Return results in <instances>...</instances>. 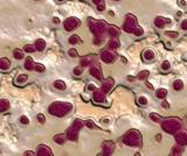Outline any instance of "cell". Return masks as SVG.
Listing matches in <instances>:
<instances>
[{
	"label": "cell",
	"instance_id": "38",
	"mask_svg": "<svg viewBox=\"0 0 187 156\" xmlns=\"http://www.w3.org/2000/svg\"><path fill=\"white\" fill-rule=\"evenodd\" d=\"M150 118L153 120L154 122H162V119H160V117L158 114H156V113H151L150 114Z\"/></svg>",
	"mask_w": 187,
	"mask_h": 156
},
{
	"label": "cell",
	"instance_id": "35",
	"mask_svg": "<svg viewBox=\"0 0 187 156\" xmlns=\"http://www.w3.org/2000/svg\"><path fill=\"white\" fill-rule=\"evenodd\" d=\"M73 72H74L75 76H81V75L83 74V66H82V65L76 66V68L74 69V71H73Z\"/></svg>",
	"mask_w": 187,
	"mask_h": 156
},
{
	"label": "cell",
	"instance_id": "14",
	"mask_svg": "<svg viewBox=\"0 0 187 156\" xmlns=\"http://www.w3.org/2000/svg\"><path fill=\"white\" fill-rule=\"evenodd\" d=\"M171 25V20L170 19H166V18H162V17H157L156 20H154V26L157 28H165V26Z\"/></svg>",
	"mask_w": 187,
	"mask_h": 156
},
{
	"label": "cell",
	"instance_id": "12",
	"mask_svg": "<svg viewBox=\"0 0 187 156\" xmlns=\"http://www.w3.org/2000/svg\"><path fill=\"white\" fill-rule=\"evenodd\" d=\"M105 95L103 91H95L92 96V101L96 104H105Z\"/></svg>",
	"mask_w": 187,
	"mask_h": 156
},
{
	"label": "cell",
	"instance_id": "53",
	"mask_svg": "<svg viewBox=\"0 0 187 156\" xmlns=\"http://www.w3.org/2000/svg\"><path fill=\"white\" fill-rule=\"evenodd\" d=\"M25 155H34V153L30 152V150H27V152H25Z\"/></svg>",
	"mask_w": 187,
	"mask_h": 156
},
{
	"label": "cell",
	"instance_id": "43",
	"mask_svg": "<svg viewBox=\"0 0 187 156\" xmlns=\"http://www.w3.org/2000/svg\"><path fill=\"white\" fill-rule=\"evenodd\" d=\"M36 119H37V121H39L40 123H45V122H46V118H45V115L41 114V113L36 115Z\"/></svg>",
	"mask_w": 187,
	"mask_h": 156
},
{
	"label": "cell",
	"instance_id": "42",
	"mask_svg": "<svg viewBox=\"0 0 187 156\" xmlns=\"http://www.w3.org/2000/svg\"><path fill=\"white\" fill-rule=\"evenodd\" d=\"M68 54H69V56H70V57H77V56H79L77 50L75 49V48H71V49L68 50Z\"/></svg>",
	"mask_w": 187,
	"mask_h": 156
},
{
	"label": "cell",
	"instance_id": "22",
	"mask_svg": "<svg viewBox=\"0 0 187 156\" xmlns=\"http://www.w3.org/2000/svg\"><path fill=\"white\" fill-rule=\"evenodd\" d=\"M34 45L36 47V50L37 51H43L45 48H46V41L45 40H42V39H37Z\"/></svg>",
	"mask_w": 187,
	"mask_h": 156
},
{
	"label": "cell",
	"instance_id": "11",
	"mask_svg": "<svg viewBox=\"0 0 187 156\" xmlns=\"http://www.w3.org/2000/svg\"><path fill=\"white\" fill-rule=\"evenodd\" d=\"M90 75L94 76V78L98 79V81H103V75H102V70L98 64L90 66Z\"/></svg>",
	"mask_w": 187,
	"mask_h": 156
},
{
	"label": "cell",
	"instance_id": "2",
	"mask_svg": "<svg viewBox=\"0 0 187 156\" xmlns=\"http://www.w3.org/2000/svg\"><path fill=\"white\" fill-rule=\"evenodd\" d=\"M123 142H124L128 147H136L139 148L141 147V134L137 129H130L125 133L124 138H123Z\"/></svg>",
	"mask_w": 187,
	"mask_h": 156
},
{
	"label": "cell",
	"instance_id": "54",
	"mask_svg": "<svg viewBox=\"0 0 187 156\" xmlns=\"http://www.w3.org/2000/svg\"><path fill=\"white\" fill-rule=\"evenodd\" d=\"M128 81H129V82H133V81H135V77H132V76H129V77H128Z\"/></svg>",
	"mask_w": 187,
	"mask_h": 156
},
{
	"label": "cell",
	"instance_id": "26",
	"mask_svg": "<svg viewBox=\"0 0 187 156\" xmlns=\"http://www.w3.org/2000/svg\"><path fill=\"white\" fill-rule=\"evenodd\" d=\"M25 50H21V49H14L13 50V56L15 60H22L25 57V54H24Z\"/></svg>",
	"mask_w": 187,
	"mask_h": 156
},
{
	"label": "cell",
	"instance_id": "7",
	"mask_svg": "<svg viewBox=\"0 0 187 156\" xmlns=\"http://www.w3.org/2000/svg\"><path fill=\"white\" fill-rule=\"evenodd\" d=\"M81 21L75 17H70V18H67L66 21L63 22V27L66 29L67 32H73L74 29H76L80 26Z\"/></svg>",
	"mask_w": 187,
	"mask_h": 156
},
{
	"label": "cell",
	"instance_id": "56",
	"mask_svg": "<svg viewBox=\"0 0 187 156\" xmlns=\"http://www.w3.org/2000/svg\"><path fill=\"white\" fill-rule=\"evenodd\" d=\"M156 140H157V141H160V140H162V135H160V134H159V135H156Z\"/></svg>",
	"mask_w": 187,
	"mask_h": 156
},
{
	"label": "cell",
	"instance_id": "19",
	"mask_svg": "<svg viewBox=\"0 0 187 156\" xmlns=\"http://www.w3.org/2000/svg\"><path fill=\"white\" fill-rule=\"evenodd\" d=\"M11 68V62H9L8 58L6 57H3L0 60V69L6 71V70H8Z\"/></svg>",
	"mask_w": 187,
	"mask_h": 156
},
{
	"label": "cell",
	"instance_id": "50",
	"mask_svg": "<svg viewBox=\"0 0 187 156\" xmlns=\"http://www.w3.org/2000/svg\"><path fill=\"white\" fill-rule=\"evenodd\" d=\"M53 22H54L55 25H58L60 23V19L58 18H53Z\"/></svg>",
	"mask_w": 187,
	"mask_h": 156
},
{
	"label": "cell",
	"instance_id": "16",
	"mask_svg": "<svg viewBox=\"0 0 187 156\" xmlns=\"http://www.w3.org/2000/svg\"><path fill=\"white\" fill-rule=\"evenodd\" d=\"M94 60H95V56H84V57H82L80 60V65H82L83 68L91 65Z\"/></svg>",
	"mask_w": 187,
	"mask_h": 156
},
{
	"label": "cell",
	"instance_id": "30",
	"mask_svg": "<svg viewBox=\"0 0 187 156\" xmlns=\"http://www.w3.org/2000/svg\"><path fill=\"white\" fill-rule=\"evenodd\" d=\"M156 95H157V98L165 99L167 97V90L166 89H159V90L156 92Z\"/></svg>",
	"mask_w": 187,
	"mask_h": 156
},
{
	"label": "cell",
	"instance_id": "40",
	"mask_svg": "<svg viewBox=\"0 0 187 156\" xmlns=\"http://www.w3.org/2000/svg\"><path fill=\"white\" fill-rule=\"evenodd\" d=\"M85 126L88 128H90V129H94V128H97V126L95 125V122L92 121V120H87L85 121Z\"/></svg>",
	"mask_w": 187,
	"mask_h": 156
},
{
	"label": "cell",
	"instance_id": "34",
	"mask_svg": "<svg viewBox=\"0 0 187 156\" xmlns=\"http://www.w3.org/2000/svg\"><path fill=\"white\" fill-rule=\"evenodd\" d=\"M35 71H37V72H45V71H46V66L43 65V64H41V63H36V64H35Z\"/></svg>",
	"mask_w": 187,
	"mask_h": 156
},
{
	"label": "cell",
	"instance_id": "20",
	"mask_svg": "<svg viewBox=\"0 0 187 156\" xmlns=\"http://www.w3.org/2000/svg\"><path fill=\"white\" fill-rule=\"evenodd\" d=\"M9 107H11V103H9V100L7 99H1L0 100V112H6L7 110H9Z\"/></svg>",
	"mask_w": 187,
	"mask_h": 156
},
{
	"label": "cell",
	"instance_id": "1",
	"mask_svg": "<svg viewBox=\"0 0 187 156\" xmlns=\"http://www.w3.org/2000/svg\"><path fill=\"white\" fill-rule=\"evenodd\" d=\"M73 105L70 103H66V101H54L53 104H50L48 111L54 117H64L66 114H68L71 111Z\"/></svg>",
	"mask_w": 187,
	"mask_h": 156
},
{
	"label": "cell",
	"instance_id": "47",
	"mask_svg": "<svg viewBox=\"0 0 187 156\" xmlns=\"http://www.w3.org/2000/svg\"><path fill=\"white\" fill-rule=\"evenodd\" d=\"M181 29H184V30H187V19L181 22Z\"/></svg>",
	"mask_w": 187,
	"mask_h": 156
},
{
	"label": "cell",
	"instance_id": "48",
	"mask_svg": "<svg viewBox=\"0 0 187 156\" xmlns=\"http://www.w3.org/2000/svg\"><path fill=\"white\" fill-rule=\"evenodd\" d=\"M87 89H88V91H95L96 90V86L94 85V84H89Z\"/></svg>",
	"mask_w": 187,
	"mask_h": 156
},
{
	"label": "cell",
	"instance_id": "18",
	"mask_svg": "<svg viewBox=\"0 0 187 156\" xmlns=\"http://www.w3.org/2000/svg\"><path fill=\"white\" fill-rule=\"evenodd\" d=\"M154 57H156V55H154L153 50L151 49H146L144 50V53H143V58L145 60V61H153Z\"/></svg>",
	"mask_w": 187,
	"mask_h": 156
},
{
	"label": "cell",
	"instance_id": "44",
	"mask_svg": "<svg viewBox=\"0 0 187 156\" xmlns=\"http://www.w3.org/2000/svg\"><path fill=\"white\" fill-rule=\"evenodd\" d=\"M20 122L22 123V125H28V123H29L28 117H26V115H22V117L20 118Z\"/></svg>",
	"mask_w": 187,
	"mask_h": 156
},
{
	"label": "cell",
	"instance_id": "10",
	"mask_svg": "<svg viewBox=\"0 0 187 156\" xmlns=\"http://www.w3.org/2000/svg\"><path fill=\"white\" fill-rule=\"evenodd\" d=\"M37 156H53V152L49 147H47L45 144H41L36 148V153Z\"/></svg>",
	"mask_w": 187,
	"mask_h": 156
},
{
	"label": "cell",
	"instance_id": "46",
	"mask_svg": "<svg viewBox=\"0 0 187 156\" xmlns=\"http://www.w3.org/2000/svg\"><path fill=\"white\" fill-rule=\"evenodd\" d=\"M102 40H103V37H97V36H95V39H94V43L95 44H101V42H102Z\"/></svg>",
	"mask_w": 187,
	"mask_h": 156
},
{
	"label": "cell",
	"instance_id": "28",
	"mask_svg": "<svg viewBox=\"0 0 187 156\" xmlns=\"http://www.w3.org/2000/svg\"><path fill=\"white\" fill-rule=\"evenodd\" d=\"M173 89H174V91H181L184 89V83L183 81H180V79H177V81H174V83H173Z\"/></svg>",
	"mask_w": 187,
	"mask_h": 156
},
{
	"label": "cell",
	"instance_id": "9",
	"mask_svg": "<svg viewBox=\"0 0 187 156\" xmlns=\"http://www.w3.org/2000/svg\"><path fill=\"white\" fill-rule=\"evenodd\" d=\"M115 150V144L111 141H105L102 144V154L103 155H112V153Z\"/></svg>",
	"mask_w": 187,
	"mask_h": 156
},
{
	"label": "cell",
	"instance_id": "36",
	"mask_svg": "<svg viewBox=\"0 0 187 156\" xmlns=\"http://www.w3.org/2000/svg\"><path fill=\"white\" fill-rule=\"evenodd\" d=\"M165 35L168 37H173V39H175V37L179 36V33L178 32H174V30H167V32H165Z\"/></svg>",
	"mask_w": 187,
	"mask_h": 156
},
{
	"label": "cell",
	"instance_id": "57",
	"mask_svg": "<svg viewBox=\"0 0 187 156\" xmlns=\"http://www.w3.org/2000/svg\"><path fill=\"white\" fill-rule=\"evenodd\" d=\"M180 5H181V6H186V3H185L184 0H181V1H180Z\"/></svg>",
	"mask_w": 187,
	"mask_h": 156
},
{
	"label": "cell",
	"instance_id": "49",
	"mask_svg": "<svg viewBox=\"0 0 187 156\" xmlns=\"http://www.w3.org/2000/svg\"><path fill=\"white\" fill-rule=\"evenodd\" d=\"M162 106L164 107V108H170V104L167 103V101H165V100H164V101L162 103Z\"/></svg>",
	"mask_w": 187,
	"mask_h": 156
},
{
	"label": "cell",
	"instance_id": "13",
	"mask_svg": "<svg viewBox=\"0 0 187 156\" xmlns=\"http://www.w3.org/2000/svg\"><path fill=\"white\" fill-rule=\"evenodd\" d=\"M113 85H115V81H113V78L109 77L103 82V84H102V87H101V90L103 91L104 93H108L109 91H110L112 87H113Z\"/></svg>",
	"mask_w": 187,
	"mask_h": 156
},
{
	"label": "cell",
	"instance_id": "51",
	"mask_svg": "<svg viewBox=\"0 0 187 156\" xmlns=\"http://www.w3.org/2000/svg\"><path fill=\"white\" fill-rule=\"evenodd\" d=\"M146 86L149 87L150 90H153V86H152V84H150L149 82H146Z\"/></svg>",
	"mask_w": 187,
	"mask_h": 156
},
{
	"label": "cell",
	"instance_id": "4",
	"mask_svg": "<svg viewBox=\"0 0 187 156\" xmlns=\"http://www.w3.org/2000/svg\"><path fill=\"white\" fill-rule=\"evenodd\" d=\"M89 28L92 32V34L97 37H104V33L108 32L107 29V25L103 21H98V20H92L89 19Z\"/></svg>",
	"mask_w": 187,
	"mask_h": 156
},
{
	"label": "cell",
	"instance_id": "37",
	"mask_svg": "<svg viewBox=\"0 0 187 156\" xmlns=\"http://www.w3.org/2000/svg\"><path fill=\"white\" fill-rule=\"evenodd\" d=\"M25 51L26 53L32 54V53H34V51H36V47H35V45H26Z\"/></svg>",
	"mask_w": 187,
	"mask_h": 156
},
{
	"label": "cell",
	"instance_id": "3",
	"mask_svg": "<svg viewBox=\"0 0 187 156\" xmlns=\"http://www.w3.org/2000/svg\"><path fill=\"white\" fill-rule=\"evenodd\" d=\"M85 126V122H84L83 120L81 119H75L73 125H71L70 127L67 129V138L68 140H70V141H77L79 139V132L82 129V127Z\"/></svg>",
	"mask_w": 187,
	"mask_h": 156
},
{
	"label": "cell",
	"instance_id": "60",
	"mask_svg": "<svg viewBox=\"0 0 187 156\" xmlns=\"http://www.w3.org/2000/svg\"><path fill=\"white\" fill-rule=\"evenodd\" d=\"M116 1H118V0H116Z\"/></svg>",
	"mask_w": 187,
	"mask_h": 156
},
{
	"label": "cell",
	"instance_id": "59",
	"mask_svg": "<svg viewBox=\"0 0 187 156\" xmlns=\"http://www.w3.org/2000/svg\"><path fill=\"white\" fill-rule=\"evenodd\" d=\"M58 1H60V3H61V1H64V0H58Z\"/></svg>",
	"mask_w": 187,
	"mask_h": 156
},
{
	"label": "cell",
	"instance_id": "33",
	"mask_svg": "<svg viewBox=\"0 0 187 156\" xmlns=\"http://www.w3.org/2000/svg\"><path fill=\"white\" fill-rule=\"evenodd\" d=\"M137 103L140 105V106H145V105H147V99H146V97H144V96H140V97H138L137 99Z\"/></svg>",
	"mask_w": 187,
	"mask_h": 156
},
{
	"label": "cell",
	"instance_id": "6",
	"mask_svg": "<svg viewBox=\"0 0 187 156\" xmlns=\"http://www.w3.org/2000/svg\"><path fill=\"white\" fill-rule=\"evenodd\" d=\"M137 28V19L131 15V14H128L126 18H125V22L123 25V29L126 33H133L135 29Z\"/></svg>",
	"mask_w": 187,
	"mask_h": 156
},
{
	"label": "cell",
	"instance_id": "29",
	"mask_svg": "<svg viewBox=\"0 0 187 156\" xmlns=\"http://www.w3.org/2000/svg\"><path fill=\"white\" fill-rule=\"evenodd\" d=\"M54 87L55 89H58V90H66V83L63 82V81H55L54 82Z\"/></svg>",
	"mask_w": 187,
	"mask_h": 156
},
{
	"label": "cell",
	"instance_id": "32",
	"mask_svg": "<svg viewBox=\"0 0 187 156\" xmlns=\"http://www.w3.org/2000/svg\"><path fill=\"white\" fill-rule=\"evenodd\" d=\"M149 75H150V72L147 71V70H143V71H140V72L138 74L137 78L139 79V81H145L146 78L149 77Z\"/></svg>",
	"mask_w": 187,
	"mask_h": 156
},
{
	"label": "cell",
	"instance_id": "39",
	"mask_svg": "<svg viewBox=\"0 0 187 156\" xmlns=\"http://www.w3.org/2000/svg\"><path fill=\"white\" fill-rule=\"evenodd\" d=\"M162 69L164 70V71H167V70L171 69V63L168 61H164L162 63Z\"/></svg>",
	"mask_w": 187,
	"mask_h": 156
},
{
	"label": "cell",
	"instance_id": "23",
	"mask_svg": "<svg viewBox=\"0 0 187 156\" xmlns=\"http://www.w3.org/2000/svg\"><path fill=\"white\" fill-rule=\"evenodd\" d=\"M68 139L67 138V134L64 135V134H56V135L53 138V140H54L56 143H58V144H64V142H66V140Z\"/></svg>",
	"mask_w": 187,
	"mask_h": 156
},
{
	"label": "cell",
	"instance_id": "41",
	"mask_svg": "<svg viewBox=\"0 0 187 156\" xmlns=\"http://www.w3.org/2000/svg\"><path fill=\"white\" fill-rule=\"evenodd\" d=\"M132 34H135L136 36H143V34H144V30H143V28H140V27H137V28L135 29V32H133Z\"/></svg>",
	"mask_w": 187,
	"mask_h": 156
},
{
	"label": "cell",
	"instance_id": "15",
	"mask_svg": "<svg viewBox=\"0 0 187 156\" xmlns=\"http://www.w3.org/2000/svg\"><path fill=\"white\" fill-rule=\"evenodd\" d=\"M175 142L181 146H187V133L186 132H178L175 134Z\"/></svg>",
	"mask_w": 187,
	"mask_h": 156
},
{
	"label": "cell",
	"instance_id": "24",
	"mask_svg": "<svg viewBox=\"0 0 187 156\" xmlns=\"http://www.w3.org/2000/svg\"><path fill=\"white\" fill-rule=\"evenodd\" d=\"M25 69L28 70V71H32V70L35 69V64L33 63V58H32V57H26V60H25Z\"/></svg>",
	"mask_w": 187,
	"mask_h": 156
},
{
	"label": "cell",
	"instance_id": "21",
	"mask_svg": "<svg viewBox=\"0 0 187 156\" xmlns=\"http://www.w3.org/2000/svg\"><path fill=\"white\" fill-rule=\"evenodd\" d=\"M184 153V148H183V146L181 144H175L174 147L172 148V150H171V155H173V156H177V155H181Z\"/></svg>",
	"mask_w": 187,
	"mask_h": 156
},
{
	"label": "cell",
	"instance_id": "58",
	"mask_svg": "<svg viewBox=\"0 0 187 156\" xmlns=\"http://www.w3.org/2000/svg\"><path fill=\"white\" fill-rule=\"evenodd\" d=\"M109 15H110V17H113L115 14H113V12H111V11H110V12H109Z\"/></svg>",
	"mask_w": 187,
	"mask_h": 156
},
{
	"label": "cell",
	"instance_id": "25",
	"mask_svg": "<svg viewBox=\"0 0 187 156\" xmlns=\"http://www.w3.org/2000/svg\"><path fill=\"white\" fill-rule=\"evenodd\" d=\"M119 45H121V42H119V40L116 39V37H112L111 40H110V42H109V48L112 50L119 48Z\"/></svg>",
	"mask_w": 187,
	"mask_h": 156
},
{
	"label": "cell",
	"instance_id": "17",
	"mask_svg": "<svg viewBox=\"0 0 187 156\" xmlns=\"http://www.w3.org/2000/svg\"><path fill=\"white\" fill-rule=\"evenodd\" d=\"M27 81H28V76L25 74H20L18 75L17 78H15V84L19 85V86H22L27 83Z\"/></svg>",
	"mask_w": 187,
	"mask_h": 156
},
{
	"label": "cell",
	"instance_id": "5",
	"mask_svg": "<svg viewBox=\"0 0 187 156\" xmlns=\"http://www.w3.org/2000/svg\"><path fill=\"white\" fill-rule=\"evenodd\" d=\"M162 128L168 134H177L181 128V121L178 119H167L162 122Z\"/></svg>",
	"mask_w": 187,
	"mask_h": 156
},
{
	"label": "cell",
	"instance_id": "45",
	"mask_svg": "<svg viewBox=\"0 0 187 156\" xmlns=\"http://www.w3.org/2000/svg\"><path fill=\"white\" fill-rule=\"evenodd\" d=\"M97 9H98L100 12H102V11H104V9H105V3H104V1H102L101 4L97 5Z\"/></svg>",
	"mask_w": 187,
	"mask_h": 156
},
{
	"label": "cell",
	"instance_id": "8",
	"mask_svg": "<svg viewBox=\"0 0 187 156\" xmlns=\"http://www.w3.org/2000/svg\"><path fill=\"white\" fill-rule=\"evenodd\" d=\"M101 60L104 62V63H112L116 60V55L110 51V50H103L101 53Z\"/></svg>",
	"mask_w": 187,
	"mask_h": 156
},
{
	"label": "cell",
	"instance_id": "31",
	"mask_svg": "<svg viewBox=\"0 0 187 156\" xmlns=\"http://www.w3.org/2000/svg\"><path fill=\"white\" fill-rule=\"evenodd\" d=\"M68 41H69L70 44L75 45V44H77V43L81 42V39H80L79 35H76V34H75V35H71V36L69 37V40H68Z\"/></svg>",
	"mask_w": 187,
	"mask_h": 156
},
{
	"label": "cell",
	"instance_id": "27",
	"mask_svg": "<svg viewBox=\"0 0 187 156\" xmlns=\"http://www.w3.org/2000/svg\"><path fill=\"white\" fill-rule=\"evenodd\" d=\"M108 33L111 37H117L118 36V34H119V32H118V28L113 27V26H110V27L108 28Z\"/></svg>",
	"mask_w": 187,
	"mask_h": 156
},
{
	"label": "cell",
	"instance_id": "52",
	"mask_svg": "<svg viewBox=\"0 0 187 156\" xmlns=\"http://www.w3.org/2000/svg\"><path fill=\"white\" fill-rule=\"evenodd\" d=\"M102 1H103V0H92V3H94V4H95V5H98V4H101V3H102Z\"/></svg>",
	"mask_w": 187,
	"mask_h": 156
},
{
	"label": "cell",
	"instance_id": "55",
	"mask_svg": "<svg viewBox=\"0 0 187 156\" xmlns=\"http://www.w3.org/2000/svg\"><path fill=\"white\" fill-rule=\"evenodd\" d=\"M101 122L102 123H109V119H102L101 120Z\"/></svg>",
	"mask_w": 187,
	"mask_h": 156
}]
</instances>
